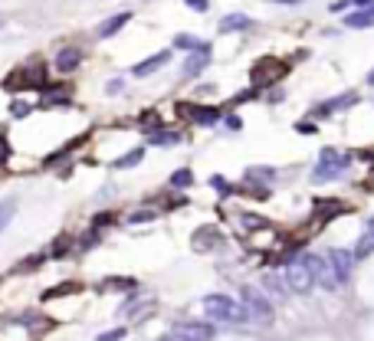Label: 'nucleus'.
<instances>
[{
  "label": "nucleus",
  "instance_id": "14",
  "mask_svg": "<svg viewBox=\"0 0 374 341\" xmlns=\"http://www.w3.org/2000/svg\"><path fill=\"white\" fill-rule=\"evenodd\" d=\"M79 63H82V53H79L76 46H66V49H59L56 53V69L59 73H73Z\"/></svg>",
  "mask_w": 374,
  "mask_h": 341
},
{
  "label": "nucleus",
  "instance_id": "35",
  "mask_svg": "<svg viewBox=\"0 0 374 341\" xmlns=\"http://www.w3.org/2000/svg\"><path fill=\"white\" fill-rule=\"evenodd\" d=\"M348 4H351V7H361V10H365V7H374V0H348Z\"/></svg>",
  "mask_w": 374,
  "mask_h": 341
},
{
  "label": "nucleus",
  "instance_id": "10",
  "mask_svg": "<svg viewBox=\"0 0 374 341\" xmlns=\"http://www.w3.org/2000/svg\"><path fill=\"white\" fill-rule=\"evenodd\" d=\"M207 66H211V46H207V43H201V46L194 49L191 56L184 59V76H187V79H191V76H201Z\"/></svg>",
  "mask_w": 374,
  "mask_h": 341
},
{
  "label": "nucleus",
  "instance_id": "39",
  "mask_svg": "<svg viewBox=\"0 0 374 341\" xmlns=\"http://www.w3.org/2000/svg\"><path fill=\"white\" fill-rule=\"evenodd\" d=\"M368 82H371V85H374V69H371V73H368Z\"/></svg>",
  "mask_w": 374,
  "mask_h": 341
},
{
  "label": "nucleus",
  "instance_id": "12",
  "mask_svg": "<svg viewBox=\"0 0 374 341\" xmlns=\"http://www.w3.org/2000/svg\"><path fill=\"white\" fill-rule=\"evenodd\" d=\"M351 105H358V92H342L338 99H328V102L318 105L316 115H332V112H342V108H351Z\"/></svg>",
  "mask_w": 374,
  "mask_h": 341
},
{
  "label": "nucleus",
  "instance_id": "16",
  "mask_svg": "<svg viewBox=\"0 0 374 341\" xmlns=\"http://www.w3.org/2000/svg\"><path fill=\"white\" fill-rule=\"evenodd\" d=\"M128 20H132V13H128V10H125V13H116V17H108L106 23H99V37H102V39L116 37L118 30H122L125 23H128Z\"/></svg>",
  "mask_w": 374,
  "mask_h": 341
},
{
  "label": "nucleus",
  "instance_id": "19",
  "mask_svg": "<svg viewBox=\"0 0 374 341\" xmlns=\"http://www.w3.org/2000/svg\"><path fill=\"white\" fill-rule=\"evenodd\" d=\"M371 253H374V233H371V230H365V233L358 237L355 253H351V256H355V263H358V259H368Z\"/></svg>",
  "mask_w": 374,
  "mask_h": 341
},
{
  "label": "nucleus",
  "instance_id": "21",
  "mask_svg": "<svg viewBox=\"0 0 374 341\" xmlns=\"http://www.w3.org/2000/svg\"><path fill=\"white\" fill-rule=\"evenodd\" d=\"M142 161H144V148H132L128 154H122V158H118L116 168L125 170V168H135V164H142Z\"/></svg>",
  "mask_w": 374,
  "mask_h": 341
},
{
  "label": "nucleus",
  "instance_id": "34",
  "mask_svg": "<svg viewBox=\"0 0 374 341\" xmlns=\"http://www.w3.org/2000/svg\"><path fill=\"white\" fill-rule=\"evenodd\" d=\"M227 128H230V132H240V118H237V115H227Z\"/></svg>",
  "mask_w": 374,
  "mask_h": 341
},
{
  "label": "nucleus",
  "instance_id": "24",
  "mask_svg": "<svg viewBox=\"0 0 374 341\" xmlns=\"http://www.w3.org/2000/svg\"><path fill=\"white\" fill-rule=\"evenodd\" d=\"M247 178L249 180H266V184H273V180H276V170H273V168H249Z\"/></svg>",
  "mask_w": 374,
  "mask_h": 341
},
{
  "label": "nucleus",
  "instance_id": "28",
  "mask_svg": "<svg viewBox=\"0 0 374 341\" xmlns=\"http://www.w3.org/2000/svg\"><path fill=\"white\" fill-rule=\"evenodd\" d=\"M154 217H158L154 210H138V213H132V217H128V223H148V220H154Z\"/></svg>",
  "mask_w": 374,
  "mask_h": 341
},
{
  "label": "nucleus",
  "instance_id": "26",
  "mask_svg": "<svg viewBox=\"0 0 374 341\" xmlns=\"http://www.w3.org/2000/svg\"><path fill=\"white\" fill-rule=\"evenodd\" d=\"M30 112H33V105L30 102H20V99L17 102H10V115H13V118H27Z\"/></svg>",
  "mask_w": 374,
  "mask_h": 341
},
{
  "label": "nucleus",
  "instance_id": "7",
  "mask_svg": "<svg viewBox=\"0 0 374 341\" xmlns=\"http://www.w3.org/2000/svg\"><path fill=\"white\" fill-rule=\"evenodd\" d=\"M171 335H177V338H184V341H211L213 338V325H207V322H177L171 328Z\"/></svg>",
  "mask_w": 374,
  "mask_h": 341
},
{
  "label": "nucleus",
  "instance_id": "32",
  "mask_svg": "<svg viewBox=\"0 0 374 341\" xmlns=\"http://www.w3.org/2000/svg\"><path fill=\"white\" fill-rule=\"evenodd\" d=\"M191 10H197V13H207V7H211V0H184Z\"/></svg>",
  "mask_w": 374,
  "mask_h": 341
},
{
  "label": "nucleus",
  "instance_id": "18",
  "mask_svg": "<svg viewBox=\"0 0 374 341\" xmlns=\"http://www.w3.org/2000/svg\"><path fill=\"white\" fill-rule=\"evenodd\" d=\"M148 142L158 144V148H174V144H181V132H168V128H154L148 132Z\"/></svg>",
  "mask_w": 374,
  "mask_h": 341
},
{
  "label": "nucleus",
  "instance_id": "8",
  "mask_svg": "<svg viewBox=\"0 0 374 341\" xmlns=\"http://www.w3.org/2000/svg\"><path fill=\"white\" fill-rule=\"evenodd\" d=\"M177 112L184 118H191L194 125H213V122H220V115H223L220 108H207V105H191V102H181Z\"/></svg>",
  "mask_w": 374,
  "mask_h": 341
},
{
  "label": "nucleus",
  "instance_id": "29",
  "mask_svg": "<svg viewBox=\"0 0 374 341\" xmlns=\"http://www.w3.org/2000/svg\"><path fill=\"white\" fill-rule=\"evenodd\" d=\"M102 285H106V289H135L132 279H106Z\"/></svg>",
  "mask_w": 374,
  "mask_h": 341
},
{
  "label": "nucleus",
  "instance_id": "4",
  "mask_svg": "<svg viewBox=\"0 0 374 341\" xmlns=\"http://www.w3.org/2000/svg\"><path fill=\"white\" fill-rule=\"evenodd\" d=\"M325 263H328V269H332V275L338 279V285H345L348 279H351V269H355V256H351V249L332 247L325 253Z\"/></svg>",
  "mask_w": 374,
  "mask_h": 341
},
{
  "label": "nucleus",
  "instance_id": "2",
  "mask_svg": "<svg viewBox=\"0 0 374 341\" xmlns=\"http://www.w3.org/2000/svg\"><path fill=\"white\" fill-rule=\"evenodd\" d=\"M348 164H351V154H338L335 148H325V151L318 154L316 168H312V180H316V184H322V180L342 178V174L348 170Z\"/></svg>",
  "mask_w": 374,
  "mask_h": 341
},
{
  "label": "nucleus",
  "instance_id": "23",
  "mask_svg": "<svg viewBox=\"0 0 374 341\" xmlns=\"http://www.w3.org/2000/svg\"><path fill=\"white\" fill-rule=\"evenodd\" d=\"M211 187L217 190V197H230V194H233V184L227 178H220V174H213V178H211Z\"/></svg>",
  "mask_w": 374,
  "mask_h": 341
},
{
  "label": "nucleus",
  "instance_id": "37",
  "mask_svg": "<svg viewBox=\"0 0 374 341\" xmlns=\"http://www.w3.org/2000/svg\"><path fill=\"white\" fill-rule=\"evenodd\" d=\"M269 4H289L292 7V4H302V0H269Z\"/></svg>",
  "mask_w": 374,
  "mask_h": 341
},
{
  "label": "nucleus",
  "instance_id": "31",
  "mask_svg": "<svg viewBox=\"0 0 374 341\" xmlns=\"http://www.w3.org/2000/svg\"><path fill=\"white\" fill-rule=\"evenodd\" d=\"M125 338V328H112V332H102L99 341H122Z\"/></svg>",
  "mask_w": 374,
  "mask_h": 341
},
{
  "label": "nucleus",
  "instance_id": "27",
  "mask_svg": "<svg viewBox=\"0 0 374 341\" xmlns=\"http://www.w3.org/2000/svg\"><path fill=\"white\" fill-rule=\"evenodd\" d=\"M73 289H76V285H73V283H66V285H56V289H46V292H43V299H59V295H69V292H73Z\"/></svg>",
  "mask_w": 374,
  "mask_h": 341
},
{
  "label": "nucleus",
  "instance_id": "30",
  "mask_svg": "<svg viewBox=\"0 0 374 341\" xmlns=\"http://www.w3.org/2000/svg\"><path fill=\"white\" fill-rule=\"evenodd\" d=\"M240 223H243V227H249V230L266 227V220H259V217H247V213H243V217H240Z\"/></svg>",
  "mask_w": 374,
  "mask_h": 341
},
{
  "label": "nucleus",
  "instance_id": "38",
  "mask_svg": "<svg viewBox=\"0 0 374 341\" xmlns=\"http://www.w3.org/2000/svg\"><path fill=\"white\" fill-rule=\"evenodd\" d=\"M161 341H184V338H177V335H164Z\"/></svg>",
  "mask_w": 374,
  "mask_h": 341
},
{
  "label": "nucleus",
  "instance_id": "36",
  "mask_svg": "<svg viewBox=\"0 0 374 341\" xmlns=\"http://www.w3.org/2000/svg\"><path fill=\"white\" fill-rule=\"evenodd\" d=\"M108 92H112V95L122 92V79H112V82H108Z\"/></svg>",
  "mask_w": 374,
  "mask_h": 341
},
{
  "label": "nucleus",
  "instance_id": "6",
  "mask_svg": "<svg viewBox=\"0 0 374 341\" xmlns=\"http://www.w3.org/2000/svg\"><path fill=\"white\" fill-rule=\"evenodd\" d=\"M302 263H306V269L312 273V279L316 283H322L325 289H342L338 285V279L332 275V269H328V263H325V256H316V253H308V256H302Z\"/></svg>",
  "mask_w": 374,
  "mask_h": 341
},
{
  "label": "nucleus",
  "instance_id": "22",
  "mask_svg": "<svg viewBox=\"0 0 374 341\" xmlns=\"http://www.w3.org/2000/svg\"><path fill=\"white\" fill-rule=\"evenodd\" d=\"M194 184V170L191 168H177L171 174V187H177V190H184V187H191Z\"/></svg>",
  "mask_w": 374,
  "mask_h": 341
},
{
  "label": "nucleus",
  "instance_id": "5",
  "mask_svg": "<svg viewBox=\"0 0 374 341\" xmlns=\"http://www.w3.org/2000/svg\"><path fill=\"white\" fill-rule=\"evenodd\" d=\"M286 285H289V292H308L312 285H316V279H312V273L306 269V263L302 259H292V263L286 266Z\"/></svg>",
  "mask_w": 374,
  "mask_h": 341
},
{
  "label": "nucleus",
  "instance_id": "15",
  "mask_svg": "<svg viewBox=\"0 0 374 341\" xmlns=\"http://www.w3.org/2000/svg\"><path fill=\"white\" fill-rule=\"evenodd\" d=\"M253 27V20L247 17V13H230V17H223L220 20V33H240V30H249Z\"/></svg>",
  "mask_w": 374,
  "mask_h": 341
},
{
  "label": "nucleus",
  "instance_id": "13",
  "mask_svg": "<svg viewBox=\"0 0 374 341\" xmlns=\"http://www.w3.org/2000/svg\"><path fill=\"white\" fill-rule=\"evenodd\" d=\"M263 292H266L269 299H286L289 285H286V279H282V275L266 273V275H263Z\"/></svg>",
  "mask_w": 374,
  "mask_h": 341
},
{
  "label": "nucleus",
  "instance_id": "1",
  "mask_svg": "<svg viewBox=\"0 0 374 341\" xmlns=\"http://www.w3.org/2000/svg\"><path fill=\"white\" fill-rule=\"evenodd\" d=\"M204 305V312H207V318H217V322H247L249 315L247 309H243L237 299H230V295H223V292H213V295H204L201 299Z\"/></svg>",
  "mask_w": 374,
  "mask_h": 341
},
{
  "label": "nucleus",
  "instance_id": "3",
  "mask_svg": "<svg viewBox=\"0 0 374 341\" xmlns=\"http://www.w3.org/2000/svg\"><path fill=\"white\" fill-rule=\"evenodd\" d=\"M240 305L247 309V315L253 322H273V299H269L263 289H253V285H243L240 289Z\"/></svg>",
  "mask_w": 374,
  "mask_h": 341
},
{
  "label": "nucleus",
  "instance_id": "33",
  "mask_svg": "<svg viewBox=\"0 0 374 341\" xmlns=\"http://www.w3.org/2000/svg\"><path fill=\"white\" fill-rule=\"evenodd\" d=\"M296 132H302V135H312V132H316V125H312V122H299V125H296Z\"/></svg>",
  "mask_w": 374,
  "mask_h": 341
},
{
  "label": "nucleus",
  "instance_id": "17",
  "mask_svg": "<svg viewBox=\"0 0 374 341\" xmlns=\"http://www.w3.org/2000/svg\"><path fill=\"white\" fill-rule=\"evenodd\" d=\"M345 27L348 30H368V27H374V7H365V10H358V13H348Z\"/></svg>",
  "mask_w": 374,
  "mask_h": 341
},
{
  "label": "nucleus",
  "instance_id": "20",
  "mask_svg": "<svg viewBox=\"0 0 374 341\" xmlns=\"http://www.w3.org/2000/svg\"><path fill=\"white\" fill-rule=\"evenodd\" d=\"M13 213H17V200L7 197V200H0V233L10 227V220H13Z\"/></svg>",
  "mask_w": 374,
  "mask_h": 341
},
{
  "label": "nucleus",
  "instance_id": "25",
  "mask_svg": "<svg viewBox=\"0 0 374 341\" xmlns=\"http://www.w3.org/2000/svg\"><path fill=\"white\" fill-rule=\"evenodd\" d=\"M174 46H177V49H191V53H194V49L201 46V39L191 37V33H177V37H174Z\"/></svg>",
  "mask_w": 374,
  "mask_h": 341
},
{
  "label": "nucleus",
  "instance_id": "9",
  "mask_svg": "<svg viewBox=\"0 0 374 341\" xmlns=\"http://www.w3.org/2000/svg\"><path fill=\"white\" fill-rule=\"evenodd\" d=\"M220 240L223 237L217 227H197L191 237V247H194V253H211V249L220 247Z\"/></svg>",
  "mask_w": 374,
  "mask_h": 341
},
{
  "label": "nucleus",
  "instance_id": "11",
  "mask_svg": "<svg viewBox=\"0 0 374 341\" xmlns=\"http://www.w3.org/2000/svg\"><path fill=\"white\" fill-rule=\"evenodd\" d=\"M168 59H171V49H161V53H154V56L142 59L132 73H135V76H151V73H158L161 66H168Z\"/></svg>",
  "mask_w": 374,
  "mask_h": 341
}]
</instances>
